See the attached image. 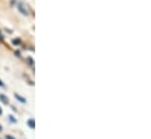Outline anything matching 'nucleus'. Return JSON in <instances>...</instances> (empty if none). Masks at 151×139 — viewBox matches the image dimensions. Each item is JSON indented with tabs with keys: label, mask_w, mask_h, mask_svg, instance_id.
<instances>
[{
	"label": "nucleus",
	"mask_w": 151,
	"mask_h": 139,
	"mask_svg": "<svg viewBox=\"0 0 151 139\" xmlns=\"http://www.w3.org/2000/svg\"><path fill=\"white\" fill-rule=\"evenodd\" d=\"M17 8H18V11L21 13V14H24V15H28V9H27V7H25V5H22V4H17Z\"/></svg>",
	"instance_id": "obj_1"
},
{
	"label": "nucleus",
	"mask_w": 151,
	"mask_h": 139,
	"mask_svg": "<svg viewBox=\"0 0 151 139\" xmlns=\"http://www.w3.org/2000/svg\"><path fill=\"white\" fill-rule=\"evenodd\" d=\"M27 125H28L31 129H34V128H35V123H34V119H28V120H27Z\"/></svg>",
	"instance_id": "obj_2"
},
{
	"label": "nucleus",
	"mask_w": 151,
	"mask_h": 139,
	"mask_svg": "<svg viewBox=\"0 0 151 139\" xmlns=\"http://www.w3.org/2000/svg\"><path fill=\"white\" fill-rule=\"evenodd\" d=\"M0 100H1V102H2V103H5V104H8V98H7L5 95L0 94Z\"/></svg>",
	"instance_id": "obj_3"
},
{
	"label": "nucleus",
	"mask_w": 151,
	"mask_h": 139,
	"mask_svg": "<svg viewBox=\"0 0 151 139\" xmlns=\"http://www.w3.org/2000/svg\"><path fill=\"white\" fill-rule=\"evenodd\" d=\"M15 98H17V100H18L19 102H21V103H24V104L26 103V100H25L24 97H21V96H19L18 94H15Z\"/></svg>",
	"instance_id": "obj_4"
},
{
	"label": "nucleus",
	"mask_w": 151,
	"mask_h": 139,
	"mask_svg": "<svg viewBox=\"0 0 151 139\" xmlns=\"http://www.w3.org/2000/svg\"><path fill=\"white\" fill-rule=\"evenodd\" d=\"M13 43L17 46V44H20V40H18V39H14L13 40Z\"/></svg>",
	"instance_id": "obj_5"
},
{
	"label": "nucleus",
	"mask_w": 151,
	"mask_h": 139,
	"mask_svg": "<svg viewBox=\"0 0 151 139\" xmlns=\"http://www.w3.org/2000/svg\"><path fill=\"white\" fill-rule=\"evenodd\" d=\"M0 87H1V88H5V84L1 82V80H0Z\"/></svg>",
	"instance_id": "obj_6"
},
{
	"label": "nucleus",
	"mask_w": 151,
	"mask_h": 139,
	"mask_svg": "<svg viewBox=\"0 0 151 139\" xmlns=\"http://www.w3.org/2000/svg\"><path fill=\"white\" fill-rule=\"evenodd\" d=\"M1 113H2V111H1V107H0V115H1Z\"/></svg>",
	"instance_id": "obj_7"
},
{
	"label": "nucleus",
	"mask_w": 151,
	"mask_h": 139,
	"mask_svg": "<svg viewBox=\"0 0 151 139\" xmlns=\"http://www.w3.org/2000/svg\"><path fill=\"white\" fill-rule=\"evenodd\" d=\"M1 130H2V129H1V125H0V132H1Z\"/></svg>",
	"instance_id": "obj_8"
},
{
	"label": "nucleus",
	"mask_w": 151,
	"mask_h": 139,
	"mask_svg": "<svg viewBox=\"0 0 151 139\" xmlns=\"http://www.w3.org/2000/svg\"><path fill=\"white\" fill-rule=\"evenodd\" d=\"M1 37H2V36H1V33H0V39H1Z\"/></svg>",
	"instance_id": "obj_9"
}]
</instances>
